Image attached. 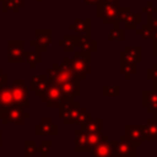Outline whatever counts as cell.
Here are the masks:
<instances>
[{
	"instance_id": "14",
	"label": "cell",
	"mask_w": 157,
	"mask_h": 157,
	"mask_svg": "<svg viewBox=\"0 0 157 157\" xmlns=\"http://www.w3.org/2000/svg\"><path fill=\"white\" fill-rule=\"evenodd\" d=\"M49 83H50V78L48 77L47 72L39 75H31V82L28 88L34 91V94L39 98Z\"/></svg>"
},
{
	"instance_id": "12",
	"label": "cell",
	"mask_w": 157,
	"mask_h": 157,
	"mask_svg": "<svg viewBox=\"0 0 157 157\" xmlns=\"http://www.w3.org/2000/svg\"><path fill=\"white\" fill-rule=\"evenodd\" d=\"M34 134L37 136H56L59 134V126L52 119L43 118L34 125Z\"/></svg>"
},
{
	"instance_id": "3",
	"label": "cell",
	"mask_w": 157,
	"mask_h": 157,
	"mask_svg": "<svg viewBox=\"0 0 157 157\" xmlns=\"http://www.w3.org/2000/svg\"><path fill=\"white\" fill-rule=\"evenodd\" d=\"M29 118H31V114L26 113L23 107L15 104V103L6 108H2V110L0 113V120H1L2 125H6L9 123L21 125L25 123L26 119H29Z\"/></svg>"
},
{
	"instance_id": "35",
	"label": "cell",
	"mask_w": 157,
	"mask_h": 157,
	"mask_svg": "<svg viewBox=\"0 0 157 157\" xmlns=\"http://www.w3.org/2000/svg\"><path fill=\"white\" fill-rule=\"evenodd\" d=\"M136 34L141 36L144 39H152V34H153V29L147 25H141L140 28H136Z\"/></svg>"
},
{
	"instance_id": "37",
	"label": "cell",
	"mask_w": 157,
	"mask_h": 157,
	"mask_svg": "<svg viewBox=\"0 0 157 157\" xmlns=\"http://www.w3.org/2000/svg\"><path fill=\"white\" fill-rule=\"evenodd\" d=\"M130 12V7H118V22H124Z\"/></svg>"
},
{
	"instance_id": "42",
	"label": "cell",
	"mask_w": 157,
	"mask_h": 157,
	"mask_svg": "<svg viewBox=\"0 0 157 157\" xmlns=\"http://www.w3.org/2000/svg\"><path fill=\"white\" fill-rule=\"evenodd\" d=\"M86 5H97L101 0H83Z\"/></svg>"
},
{
	"instance_id": "33",
	"label": "cell",
	"mask_w": 157,
	"mask_h": 157,
	"mask_svg": "<svg viewBox=\"0 0 157 157\" xmlns=\"http://www.w3.org/2000/svg\"><path fill=\"white\" fill-rule=\"evenodd\" d=\"M91 119H92V114H91L85 107H81V109H80V112H78V115H77V118H76L75 124H77L78 126H81V125L88 123Z\"/></svg>"
},
{
	"instance_id": "18",
	"label": "cell",
	"mask_w": 157,
	"mask_h": 157,
	"mask_svg": "<svg viewBox=\"0 0 157 157\" xmlns=\"http://www.w3.org/2000/svg\"><path fill=\"white\" fill-rule=\"evenodd\" d=\"M136 65L137 64L125 59L123 55L119 54V72H120V75L124 76L125 80H130L131 76L136 74V71H137Z\"/></svg>"
},
{
	"instance_id": "20",
	"label": "cell",
	"mask_w": 157,
	"mask_h": 157,
	"mask_svg": "<svg viewBox=\"0 0 157 157\" xmlns=\"http://www.w3.org/2000/svg\"><path fill=\"white\" fill-rule=\"evenodd\" d=\"M120 55H123L125 59L135 63V64H140L142 61V55H141V47L140 45H126L124 48V50H121L119 53Z\"/></svg>"
},
{
	"instance_id": "25",
	"label": "cell",
	"mask_w": 157,
	"mask_h": 157,
	"mask_svg": "<svg viewBox=\"0 0 157 157\" xmlns=\"http://www.w3.org/2000/svg\"><path fill=\"white\" fill-rule=\"evenodd\" d=\"M11 104H13V99H12L10 85L7 83L0 87V105L1 108H6Z\"/></svg>"
},
{
	"instance_id": "30",
	"label": "cell",
	"mask_w": 157,
	"mask_h": 157,
	"mask_svg": "<svg viewBox=\"0 0 157 157\" xmlns=\"http://www.w3.org/2000/svg\"><path fill=\"white\" fill-rule=\"evenodd\" d=\"M108 39L109 40H118V42H123L125 39V31L121 27H119V23H114V27L109 32Z\"/></svg>"
},
{
	"instance_id": "46",
	"label": "cell",
	"mask_w": 157,
	"mask_h": 157,
	"mask_svg": "<svg viewBox=\"0 0 157 157\" xmlns=\"http://www.w3.org/2000/svg\"><path fill=\"white\" fill-rule=\"evenodd\" d=\"M1 110H2V108H1V105H0V113H1Z\"/></svg>"
},
{
	"instance_id": "34",
	"label": "cell",
	"mask_w": 157,
	"mask_h": 157,
	"mask_svg": "<svg viewBox=\"0 0 157 157\" xmlns=\"http://www.w3.org/2000/svg\"><path fill=\"white\" fill-rule=\"evenodd\" d=\"M53 148V141L52 140H42L38 146V153L40 157H48V155L52 152Z\"/></svg>"
},
{
	"instance_id": "8",
	"label": "cell",
	"mask_w": 157,
	"mask_h": 157,
	"mask_svg": "<svg viewBox=\"0 0 157 157\" xmlns=\"http://www.w3.org/2000/svg\"><path fill=\"white\" fill-rule=\"evenodd\" d=\"M53 42V31L47 28V29H42L38 28L36 29V34H34V40H31L29 44L32 47H34V49L39 50L40 53H45L49 48V45Z\"/></svg>"
},
{
	"instance_id": "29",
	"label": "cell",
	"mask_w": 157,
	"mask_h": 157,
	"mask_svg": "<svg viewBox=\"0 0 157 157\" xmlns=\"http://www.w3.org/2000/svg\"><path fill=\"white\" fill-rule=\"evenodd\" d=\"M38 153V146L34 140H26L23 142V157H34Z\"/></svg>"
},
{
	"instance_id": "5",
	"label": "cell",
	"mask_w": 157,
	"mask_h": 157,
	"mask_svg": "<svg viewBox=\"0 0 157 157\" xmlns=\"http://www.w3.org/2000/svg\"><path fill=\"white\" fill-rule=\"evenodd\" d=\"M39 98H40V101H42L43 103L47 104L48 108H56L58 104H59L61 101L65 99V97H64V94H63V92H61L60 86L53 83L52 81H50V83L47 86V88L44 90V92L42 93V96H40Z\"/></svg>"
},
{
	"instance_id": "24",
	"label": "cell",
	"mask_w": 157,
	"mask_h": 157,
	"mask_svg": "<svg viewBox=\"0 0 157 157\" xmlns=\"http://www.w3.org/2000/svg\"><path fill=\"white\" fill-rule=\"evenodd\" d=\"M81 130H83L87 134H92V132H101L103 129V119L101 118H96V119H91L88 123L83 124L80 126Z\"/></svg>"
},
{
	"instance_id": "4",
	"label": "cell",
	"mask_w": 157,
	"mask_h": 157,
	"mask_svg": "<svg viewBox=\"0 0 157 157\" xmlns=\"http://www.w3.org/2000/svg\"><path fill=\"white\" fill-rule=\"evenodd\" d=\"M10 90L15 104H18L23 108H29V88L26 86L22 78H13L10 85Z\"/></svg>"
},
{
	"instance_id": "45",
	"label": "cell",
	"mask_w": 157,
	"mask_h": 157,
	"mask_svg": "<svg viewBox=\"0 0 157 157\" xmlns=\"http://www.w3.org/2000/svg\"><path fill=\"white\" fill-rule=\"evenodd\" d=\"M112 157H123V156H120V155H118V153H114Z\"/></svg>"
},
{
	"instance_id": "43",
	"label": "cell",
	"mask_w": 157,
	"mask_h": 157,
	"mask_svg": "<svg viewBox=\"0 0 157 157\" xmlns=\"http://www.w3.org/2000/svg\"><path fill=\"white\" fill-rule=\"evenodd\" d=\"M2 145V130L0 129V146Z\"/></svg>"
},
{
	"instance_id": "17",
	"label": "cell",
	"mask_w": 157,
	"mask_h": 157,
	"mask_svg": "<svg viewBox=\"0 0 157 157\" xmlns=\"http://www.w3.org/2000/svg\"><path fill=\"white\" fill-rule=\"evenodd\" d=\"M70 29L74 31L75 34L78 36H91V18H75L72 23L69 26Z\"/></svg>"
},
{
	"instance_id": "39",
	"label": "cell",
	"mask_w": 157,
	"mask_h": 157,
	"mask_svg": "<svg viewBox=\"0 0 157 157\" xmlns=\"http://www.w3.org/2000/svg\"><path fill=\"white\" fill-rule=\"evenodd\" d=\"M147 25L152 29H157V18L153 17L152 15H147Z\"/></svg>"
},
{
	"instance_id": "6",
	"label": "cell",
	"mask_w": 157,
	"mask_h": 157,
	"mask_svg": "<svg viewBox=\"0 0 157 157\" xmlns=\"http://www.w3.org/2000/svg\"><path fill=\"white\" fill-rule=\"evenodd\" d=\"M47 75L48 77L50 78V81L58 86H61L63 83L75 78L76 76L74 75V72L71 71V69L66 70V69H63L59 66L58 63H53L50 67H48L47 70Z\"/></svg>"
},
{
	"instance_id": "10",
	"label": "cell",
	"mask_w": 157,
	"mask_h": 157,
	"mask_svg": "<svg viewBox=\"0 0 157 157\" xmlns=\"http://www.w3.org/2000/svg\"><path fill=\"white\" fill-rule=\"evenodd\" d=\"M97 17L104 23H119L118 22V6L109 5L104 1L97 4Z\"/></svg>"
},
{
	"instance_id": "28",
	"label": "cell",
	"mask_w": 157,
	"mask_h": 157,
	"mask_svg": "<svg viewBox=\"0 0 157 157\" xmlns=\"http://www.w3.org/2000/svg\"><path fill=\"white\" fill-rule=\"evenodd\" d=\"M140 23H141V15L140 13L130 12L129 16L124 21V27L126 29H136L137 25H140Z\"/></svg>"
},
{
	"instance_id": "44",
	"label": "cell",
	"mask_w": 157,
	"mask_h": 157,
	"mask_svg": "<svg viewBox=\"0 0 157 157\" xmlns=\"http://www.w3.org/2000/svg\"><path fill=\"white\" fill-rule=\"evenodd\" d=\"M152 118H155V119H157V112H155V113L152 114Z\"/></svg>"
},
{
	"instance_id": "21",
	"label": "cell",
	"mask_w": 157,
	"mask_h": 157,
	"mask_svg": "<svg viewBox=\"0 0 157 157\" xmlns=\"http://www.w3.org/2000/svg\"><path fill=\"white\" fill-rule=\"evenodd\" d=\"M78 44V34H65L63 39L58 42V45L66 53H74Z\"/></svg>"
},
{
	"instance_id": "1",
	"label": "cell",
	"mask_w": 157,
	"mask_h": 157,
	"mask_svg": "<svg viewBox=\"0 0 157 157\" xmlns=\"http://www.w3.org/2000/svg\"><path fill=\"white\" fill-rule=\"evenodd\" d=\"M91 61H92V53H86L82 50L74 52V56L70 59V67L74 75L78 80H85L87 75L92 72Z\"/></svg>"
},
{
	"instance_id": "13",
	"label": "cell",
	"mask_w": 157,
	"mask_h": 157,
	"mask_svg": "<svg viewBox=\"0 0 157 157\" xmlns=\"http://www.w3.org/2000/svg\"><path fill=\"white\" fill-rule=\"evenodd\" d=\"M141 105L148 114H153L155 112H157V87L141 91Z\"/></svg>"
},
{
	"instance_id": "38",
	"label": "cell",
	"mask_w": 157,
	"mask_h": 157,
	"mask_svg": "<svg viewBox=\"0 0 157 157\" xmlns=\"http://www.w3.org/2000/svg\"><path fill=\"white\" fill-rule=\"evenodd\" d=\"M142 12H145L146 15H153V13L157 12V7L152 2H147L146 6L142 9Z\"/></svg>"
},
{
	"instance_id": "40",
	"label": "cell",
	"mask_w": 157,
	"mask_h": 157,
	"mask_svg": "<svg viewBox=\"0 0 157 157\" xmlns=\"http://www.w3.org/2000/svg\"><path fill=\"white\" fill-rule=\"evenodd\" d=\"M7 83H9V75L5 74L2 71V69H0V87L4 85H7Z\"/></svg>"
},
{
	"instance_id": "26",
	"label": "cell",
	"mask_w": 157,
	"mask_h": 157,
	"mask_svg": "<svg viewBox=\"0 0 157 157\" xmlns=\"http://www.w3.org/2000/svg\"><path fill=\"white\" fill-rule=\"evenodd\" d=\"M25 61L29 65L31 69H34L37 66V64H39L42 61V53L37 49L25 52Z\"/></svg>"
},
{
	"instance_id": "16",
	"label": "cell",
	"mask_w": 157,
	"mask_h": 157,
	"mask_svg": "<svg viewBox=\"0 0 157 157\" xmlns=\"http://www.w3.org/2000/svg\"><path fill=\"white\" fill-rule=\"evenodd\" d=\"M81 80H78L77 77L63 83L60 86L61 88V92L64 94L65 98H71V99H75L77 97H80L81 94V85H80Z\"/></svg>"
},
{
	"instance_id": "36",
	"label": "cell",
	"mask_w": 157,
	"mask_h": 157,
	"mask_svg": "<svg viewBox=\"0 0 157 157\" xmlns=\"http://www.w3.org/2000/svg\"><path fill=\"white\" fill-rule=\"evenodd\" d=\"M146 78L147 80H151V81L157 80V63H153L152 66L147 69V71H146Z\"/></svg>"
},
{
	"instance_id": "9",
	"label": "cell",
	"mask_w": 157,
	"mask_h": 157,
	"mask_svg": "<svg viewBox=\"0 0 157 157\" xmlns=\"http://www.w3.org/2000/svg\"><path fill=\"white\" fill-rule=\"evenodd\" d=\"M7 63L9 64L25 63V42L23 40L7 42Z\"/></svg>"
},
{
	"instance_id": "19",
	"label": "cell",
	"mask_w": 157,
	"mask_h": 157,
	"mask_svg": "<svg viewBox=\"0 0 157 157\" xmlns=\"http://www.w3.org/2000/svg\"><path fill=\"white\" fill-rule=\"evenodd\" d=\"M90 153L92 155V157H112L115 152L112 147L110 141L108 140V141H103V142L96 145L94 147H92Z\"/></svg>"
},
{
	"instance_id": "32",
	"label": "cell",
	"mask_w": 157,
	"mask_h": 157,
	"mask_svg": "<svg viewBox=\"0 0 157 157\" xmlns=\"http://www.w3.org/2000/svg\"><path fill=\"white\" fill-rule=\"evenodd\" d=\"M87 135H88V144L91 147H94L96 145L109 140V136L104 135L102 131L101 132H92V134H87Z\"/></svg>"
},
{
	"instance_id": "27",
	"label": "cell",
	"mask_w": 157,
	"mask_h": 157,
	"mask_svg": "<svg viewBox=\"0 0 157 157\" xmlns=\"http://www.w3.org/2000/svg\"><path fill=\"white\" fill-rule=\"evenodd\" d=\"M25 0H5L2 1V12H18V10L23 6Z\"/></svg>"
},
{
	"instance_id": "11",
	"label": "cell",
	"mask_w": 157,
	"mask_h": 157,
	"mask_svg": "<svg viewBox=\"0 0 157 157\" xmlns=\"http://www.w3.org/2000/svg\"><path fill=\"white\" fill-rule=\"evenodd\" d=\"M110 144H112V147L115 153H118L123 157H136L137 147L134 146L130 141H128L124 135H120L118 140L110 141Z\"/></svg>"
},
{
	"instance_id": "31",
	"label": "cell",
	"mask_w": 157,
	"mask_h": 157,
	"mask_svg": "<svg viewBox=\"0 0 157 157\" xmlns=\"http://www.w3.org/2000/svg\"><path fill=\"white\" fill-rule=\"evenodd\" d=\"M102 94H103V97H119L120 96V86L119 85H103Z\"/></svg>"
},
{
	"instance_id": "48",
	"label": "cell",
	"mask_w": 157,
	"mask_h": 157,
	"mask_svg": "<svg viewBox=\"0 0 157 157\" xmlns=\"http://www.w3.org/2000/svg\"><path fill=\"white\" fill-rule=\"evenodd\" d=\"M2 1H5V0H0V2H2Z\"/></svg>"
},
{
	"instance_id": "15",
	"label": "cell",
	"mask_w": 157,
	"mask_h": 157,
	"mask_svg": "<svg viewBox=\"0 0 157 157\" xmlns=\"http://www.w3.org/2000/svg\"><path fill=\"white\" fill-rule=\"evenodd\" d=\"M74 141H75L74 151L76 153H81V152L87 153V152H91L92 147L88 144V135H87V132H85L80 128L78 129H75V131H74Z\"/></svg>"
},
{
	"instance_id": "22",
	"label": "cell",
	"mask_w": 157,
	"mask_h": 157,
	"mask_svg": "<svg viewBox=\"0 0 157 157\" xmlns=\"http://www.w3.org/2000/svg\"><path fill=\"white\" fill-rule=\"evenodd\" d=\"M77 47L80 50L86 53H96L97 52V40H93L91 36H78V44Z\"/></svg>"
},
{
	"instance_id": "47",
	"label": "cell",
	"mask_w": 157,
	"mask_h": 157,
	"mask_svg": "<svg viewBox=\"0 0 157 157\" xmlns=\"http://www.w3.org/2000/svg\"><path fill=\"white\" fill-rule=\"evenodd\" d=\"M37 1H45V0H37Z\"/></svg>"
},
{
	"instance_id": "23",
	"label": "cell",
	"mask_w": 157,
	"mask_h": 157,
	"mask_svg": "<svg viewBox=\"0 0 157 157\" xmlns=\"http://www.w3.org/2000/svg\"><path fill=\"white\" fill-rule=\"evenodd\" d=\"M145 141H157V119L150 118L145 123Z\"/></svg>"
},
{
	"instance_id": "41",
	"label": "cell",
	"mask_w": 157,
	"mask_h": 157,
	"mask_svg": "<svg viewBox=\"0 0 157 157\" xmlns=\"http://www.w3.org/2000/svg\"><path fill=\"white\" fill-rule=\"evenodd\" d=\"M102 1H104V2H107L109 5H114V6L119 5V0H102Z\"/></svg>"
},
{
	"instance_id": "2",
	"label": "cell",
	"mask_w": 157,
	"mask_h": 157,
	"mask_svg": "<svg viewBox=\"0 0 157 157\" xmlns=\"http://www.w3.org/2000/svg\"><path fill=\"white\" fill-rule=\"evenodd\" d=\"M56 108H58V118L61 119L65 125H72L75 124L78 112L81 109V103L71 98H65L58 104Z\"/></svg>"
},
{
	"instance_id": "7",
	"label": "cell",
	"mask_w": 157,
	"mask_h": 157,
	"mask_svg": "<svg viewBox=\"0 0 157 157\" xmlns=\"http://www.w3.org/2000/svg\"><path fill=\"white\" fill-rule=\"evenodd\" d=\"M124 136L134 146L140 147L145 141V124H125Z\"/></svg>"
}]
</instances>
